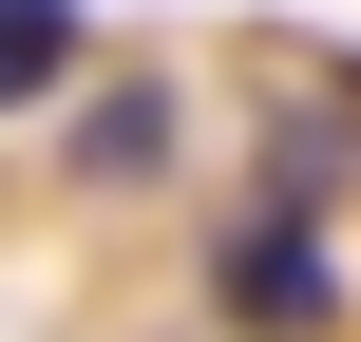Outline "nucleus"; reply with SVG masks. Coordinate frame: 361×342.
<instances>
[{
    "mask_svg": "<svg viewBox=\"0 0 361 342\" xmlns=\"http://www.w3.org/2000/svg\"><path fill=\"white\" fill-rule=\"evenodd\" d=\"M209 305H228V324H324V305H343V267H324V228H305V209H247V228H228V248H209Z\"/></svg>",
    "mask_w": 361,
    "mask_h": 342,
    "instance_id": "f257e3e1",
    "label": "nucleus"
},
{
    "mask_svg": "<svg viewBox=\"0 0 361 342\" xmlns=\"http://www.w3.org/2000/svg\"><path fill=\"white\" fill-rule=\"evenodd\" d=\"M76 76V0H0V114H38Z\"/></svg>",
    "mask_w": 361,
    "mask_h": 342,
    "instance_id": "f03ea898",
    "label": "nucleus"
}]
</instances>
